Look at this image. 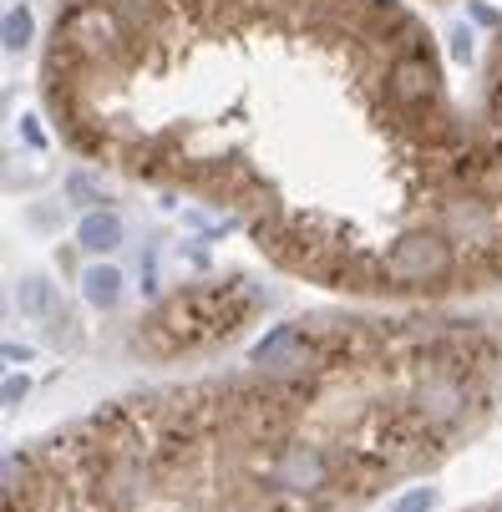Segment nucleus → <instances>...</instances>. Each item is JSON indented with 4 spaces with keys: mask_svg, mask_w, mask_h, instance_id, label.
Masks as SVG:
<instances>
[{
    "mask_svg": "<svg viewBox=\"0 0 502 512\" xmlns=\"http://www.w3.org/2000/svg\"><path fill=\"white\" fill-rule=\"evenodd\" d=\"M482 107L492 117H502V36L492 46V61H487V82H482Z\"/></svg>",
    "mask_w": 502,
    "mask_h": 512,
    "instance_id": "obj_6",
    "label": "nucleus"
},
{
    "mask_svg": "<svg viewBox=\"0 0 502 512\" xmlns=\"http://www.w3.org/2000/svg\"><path fill=\"white\" fill-rule=\"evenodd\" d=\"M66 198L82 203V208H102V203H107V193H102L87 173H71V178H66Z\"/></svg>",
    "mask_w": 502,
    "mask_h": 512,
    "instance_id": "obj_7",
    "label": "nucleus"
},
{
    "mask_svg": "<svg viewBox=\"0 0 502 512\" xmlns=\"http://www.w3.org/2000/svg\"><path fill=\"white\" fill-rule=\"evenodd\" d=\"M26 391H31V386H26V376H11V381H6V401H11V406H21V401H26Z\"/></svg>",
    "mask_w": 502,
    "mask_h": 512,
    "instance_id": "obj_11",
    "label": "nucleus"
},
{
    "mask_svg": "<svg viewBox=\"0 0 502 512\" xmlns=\"http://www.w3.org/2000/svg\"><path fill=\"white\" fill-rule=\"evenodd\" d=\"M16 300H21L26 315H36V310H46V300H51V284H46V279H26Z\"/></svg>",
    "mask_w": 502,
    "mask_h": 512,
    "instance_id": "obj_8",
    "label": "nucleus"
},
{
    "mask_svg": "<svg viewBox=\"0 0 502 512\" xmlns=\"http://www.w3.org/2000/svg\"><path fill=\"white\" fill-rule=\"evenodd\" d=\"M31 36H36V16H31V6H11V11H6V51H11V56L26 51Z\"/></svg>",
    "mask_w": 502,
    "mask_h": 512,
    "instance_id": "obj_5",
    "label": "nucleus"
},
{
    "mask_svg": "<svg viewBox=\"0 0 502 512\" xmlns=\"http://www.w3.org/2000/svg\"><path fill=\"white\" fill-rule=\"evenodd\" d=\"M426 26L396 0H61L41 97L87 158L249 218L259 249L330 289H391L355 229L452 234L502 274V117L421 112L396 61Z\"/></svg>",
    "mask_w": 502,
    "mask_h": 512,
    "instance_id": "obj_1",
    "label": "nucleus"
},
{
    "mask_svg": "<svg viewBox=\"0 0 502 512\" xmlns=\"http://www.w3.org/2000/svg\"><path fill=\"white\" fill-rule=\"evenodd\" d=\"M77 239H82V249H87V254H112V249L122 244V218H117V213H107V208H92V213L82 218Z\"/></svg>",
    "mask_w": 502,
    "mask_h": 512,
    "instance_id": "obj_3",
    "label": "nucleus"
},
{
    "mask_svg": "<svg viewBox=\"0 0 502 512\" xmlns=\"http://www.w3.org/2000/svg\"><path fill=\"white\" fill-rule=\"evenodd\" d=\"M82 295H87V305H92V310H112V305L122 300V274H117L112 264L87 269V274H82Z\"/></svg>",
    "mask_w": 502,
    "mask_h": 512,
    "instance_id": "obj_4",
    "label": "nucleus"
},
{
    "mask_svg": "<svg viewBox=\"0 0 502 512\" xmlns=\"http://www.w3.org/2000/svg\"><path fill=\"white\" fill-rule=\"evenodd\" d=\"M472 41H477V36H472L467 26H457V31H452V61H472Z\"/></svg>",
    "mask_w": 502,
    "mask_h": 512,
    "instance_id": "obj_10",
    "label": "nucleus"
},
{
    "mask_svg": "<svg viewBox=\"0 0 502 512\" xmlns=\"http://www.w3.org/2000/svg\"><path fill=\"white\" fill-rule=\"evenodd\" d=\"M249 315V295L239 284H203L188 295L168 300L148 325L137 330V345L153 355H178V350H198L239 330V320Z\"/></svg>",
    "mask_w": 502,
    "mask_h": 512,
    "instance_id": "obj_2",
    "label": "nucleus"
},
{
    "mask_svg": "<svg viewBox=\"0 0 502 512\" xmlns=\"http://www.w3.org/2000/svg\"><path fill=\"white\" fill-rule=\"evenodd\" d=\"M432 507H437V492L432 487H411L406 497H396L391 512H432Z\"/></svg>",
    "mask_w": 502,
    "mask_h": 512,
    "instance_id": "obj_9",
    "label": "nucleus"
}]
</instances>
